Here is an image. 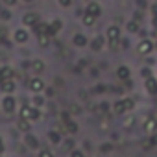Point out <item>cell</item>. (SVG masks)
Returning <instances> with one entry per match:
<instances>
[{"label":"cell","mask_w":157,"mask_h":157,"mask_svg":"<svg viewBox=\"0 0 157 157\" xmlns=\"http://www.w3.org/2000/svg\"><path fill=\"white\" fill-rule=\"evenodd\" d=\"M133 100L131 98H122V100H118L115 105H113V111L117 113V115H124V113H128L129 109H133Z\"/></svg>","instance_id":"obj_1"},{"label":"cell","mask_w":157,"mask_h":157,"mask_svg":"<svg viewBox=\"0 0 157 157\" xmlns=\"http://www.w3.org/2000/svg\"><path fill=\"white\" fill-rule=\"evenodd\" d=\"M105 39H107V43H109V46L113 48L118 41H120V28L118 26H109L107 30H105Z\"/></svg>","instance_id":"obj_2"},{"label":"cell","mask_w":157,"mask_h":157,"mask_svg":"<svg viewBox=\"0 0 157 157\" xmlns=\"http://www.w3.org/2000/svg\"><path fill=\"white\" fill-rule=\"evenodd\" d=\"M153 48H155V43H151L150 39H140V43L137 46V52L142 54V56H148V54H151Z\"/></svg>","instance_id":"obj_3"},{"label":"cell","mask_w":157,"mask_h":157,"mask_svg":"<svg viewBox=\"0 0 157 157\" xmlns=\"http://www.w3.org/2000/svg\"><path fill=\"white\" fill-rule=\"evenodd\" d=\"M28 87H30V91H32V93H35V94L46 89V87H44V82L41 80V78H32V80L28 82Z\"/></svg>","instance_id":"obj_4"},{"label":"cell","mask_w":157,"mask_h":157,"mask_svg":"<svg viewBox=\"0 0 157 157\" xmlns=\"http://www.w3.org/2000/svg\"><path fill=\"white\" fill-rule=\"evenodd\" d=\"M15 98L11 96V94H6L4 98H2V109H4V113H13L15 111Z\"/></svg>","instance_id":"obj_5"},{"label":"cell","mask_w":157,"mask_h":157,"mask_svg":"<svg viewBox=\"0 0 157 157\" xmlns=\"http://www.w3.org/2000/svg\"><path fill=\"white\" fill-rule=\"evenodd\" d=\"M22 24L26 28H33L35 24H39V15L37 13H26V15H22Z\"/></svg>","instance_id":"obj_6"},{"label":"cell","mask_w":157,"mask_h":157,"mask_svg":"<svg viewBox=\"0 0 157 157\" xmlns=\"http://www.w3.org/2000/svg\"><path fill=\"white\" fill-rule=\"evenodd\" d=\"M15 89H17V85H15V82H13V80H4L2 83H0V91L6 93V94H13V93H15Z\"/></svg>","instance_id":"obj_7"},{"label":"cell","mask_w":157,"mask_h":157,"mask_svg":"<svg viewBox=\"0 0 157 157\" xmlns=\"http://www.w3.org/2000/svg\"><path fill=\"white\" fill-rule=\"evenodd\" d=\"M144 87H146V91L150 93V94H157V78H146L144 80Z\"/></svg>","instance_id":"obj_8"},{"label":"cell","mask_w":157,"mask_h":157,"mask_svg":"<svg viewBox=\"0 0 157 157\" xmlns=\"http://www.w3.org/2000/svg\"><path fill=\"white\" fill-rule=\"evenodd\" d=\"M117 76H118V80H122V82H128V80H129V76H131V70H129V67H126V65H120V67L117 68Z\"/></svg>","instance_id":"obj_9"},{"label":"cell","mask_w":157,"mask_h":157,"mask_svg":"<svg viewBox=\"0 0 157 157\" xmlns=\"http://www.w3.org/2000/svg\"><path fill=\"white\" fill-rule=\"evenodd\" d=\"M85 11L91 13V15H94V17H100V15H102V6H100L98 2H89L87 8H85Z\"/></svg>","instance_id":"obj_10"},{"label":"cell","mask_w":157,"mask_h":157,"mask_svg":"<svg viewBox=\"0 0 157 157\" xmlns=\"http://www.w3.org/2000/svg\"><path fill=\"white\" fill-rule=\"evenodd\" d=\"M61 28H63V22H61L59 19H54V21L48 24V35H50V37L56 35L57 32H61Z\"/></svg>","instance_id":"obj_11"},{"label":"cell","mask_w":157,"mask_h":157,"mask_svg":"<svg viewBox=\"0 0 157 157\" xmlns=\"http://www.w3.org/2000/svg\"><path fill=\"white\" fill-rule=\"evenodd\" d=\"M72 44L78 46V48H82V46H87L89 41H87V37H85L83 33H76V35L72 37Z\"/></svg>","instance_id":"obj_12"},{"label":"cell","mask_w":157,"mask_h":157,"mask_svg":"<svg viewBox=\"0 0 157 157\" xmlns=\"http://www.w3.org/2000/svg\"><path fill=\"white\" fill-rule=\"evenodd\" d=\"M13 39H15V43H19V44H24L26 41H28V32L26 30H15V33H13Z\"/></svg>","instance_id":"obj_13"},{"label":"cell","mask_w":157,"mask_h":157,"mask_svg":"<svg viewBox=\"0 0 157 157\" xmlns=\"http://www.w3.org/2000/svg\"><path fill=\"white\" fill-rule=\"evenodd\" d=\"M155 129H157V118H148L144 122V131L146 133H155Z\"/></svg>","instance_id":"obj_14"},{"label":"cell","mask_w":157,"mask_h":157,"mask_svg":"<svg viewBox=\"0 0 157 157\" xmlns=\"http://www.w3.org/2000/svg\"><path fill=\"white\" fill-rule=\"evenodd\" d=\"M96 19H98V17H94V15H91V13H87V11L82 15V22H83V26H94Z\"/></svg>","instance_id":"obj_15"},{"label":"cell","mask_w":157,"mask_h":157,"mask_svg":"<svg viewBox=\"0 0 157 157\" xmlns=\"http://www.w3.org/2000/svg\"><path fill=\"white\" fill-rule=\"evenodd\" d=\"M91 48H93L94 52H100V50L104 48V37H100V35L94 37V39L91 41Z\"/></svg>","instance_id":"obj_16"},{"label":"cell","mask_w":157,"mask_h":157,"mask_svg":"<svg viewBox=\"0 0 157 157\" xmlns=\"http://www.w3.org/2000/svg\"><path fill=\"white\" fill-rule=\"evenodd\" d=\"M33 32H35V35H48V24H44V22H39V24H35L33 26Z\"/></svg>","instance_id":"obj_17"},{"label":"cell","mask_w":157,"mask_h":157,"mask_svg":"<svg viewBox=\"0 0 157 157\" xmlns=\"http://www.w3.org/2000/svg\"><path fill=\"white\" fill-rule=\"evenodd\" d=\"M126 30H128L129 33H139L140 28H139V22H137V21H128V22H126Z\"/></svg>","instance_id":"obj_18"},{"label":"cell","mask_w":157,"mask_h":157,"mask_svg":"<svg viewBox=\"0 0 157 157\" xmlns=\"http://www.w3.org/2000/svg\"><path fill=\"white\" fill-rule=\"evenodd\" d=\"M32 70H33L35 74L43 72V70H44V63H43L41 59H33V61H32Z\"/></svg>","instance_id":"obj_19"},{"label":"cell","mask_w":157,"mask_h":157,"mask_svg":"<svg viewBox=\"0 0 157 157\" xmlns=\"http://www.w3.org/2000/svg\"><path fill=\"white\" fill-rule=\"evenodd\" d=\"M13 68H10V67H4V68H0V76L4 78V80H13Z\"/></svg>","instance_id":"obj_20"},{"label":"cell","mask_w":157,"mask_h":157,"mask_svg":"<svg viewBox=\"0 0 157 157\" xmlns=\"http://www.w3.org/2000/svg\"><path fill=\"white\" fill-rule=\"evenodd\" d=\"M17 126H19V129H21V131H24V133H28V131H30V128H32V126H30V120H28V118H21Z\"/></svg>","instance_id":"obj_21"},{"label":"cell","mask_w":157,"mask_h":157,"mask_svg":"<svg viewBox=\"0 0 157 157\" xmlns=\"http://www.w3.org/2000/svg\"><path fill=\"white\" fill-rule=\"evenodd\" d=\"M32 107H33V105H22V107H21V118H28V120H30Z\"/></svg>","instance_id":"obj_22"},{"label":"cell","mask_w":157,"mask_h":157,"mask_svg":"<svg viewBox=\"0 0 157 157\" xmlns=\"http://www.w3.org/2000/svg\"><path fill=\"white\" fill-rule=\"evenodd\" d=\"M32 104H33V107H43V105H44V96L35 94V96H33V100H32Z\"/></svg>","instance_id":"obj_23"},{"label":"cell","mask_w":157,"mask_h":157,"mask_svg":"<svg viewBox=\"0 0 157 157\" xmlns=\"http://www.w3.org/2000/svg\"><path fill=\"white\" fill-rule=\"evenodd\" d=\"M41 118H43V115H41L39 107H32V115H30V120H32V122H35V120H41Z\"/></svg>","instance_id":"obj_24"},{"label":"cell","mask_w":157,"mask_h":157,"mask_svg":"<svg viewBox=\"0 0 157 157\" xmlns=\"http://www.w3.org/2000/svg\"><path fill=\"white\" fill-rule=\"evenodd\" d=\"M24 139H26V144H28L30 148H39V142H37V140L33 139V135L26 133V137H24Z\"/></svg>","instance_id":"obj_25"},{"label":"cell","mask_w":157,"mask_h":157,"mask_svg":"<svg viewBox=\"0 0 157 157\" xmlns=\"http://www.w3.org/2000/svg\"><path fill=\"white\" fill-rule=\"evenodd\" d=\"M65 126H67V131H68V133H76V131H78V124H76L74 120H67Z\"/></svg>","instance_id":"obj_26"},{"label":"cell","mask_w":157,"mask_h":157,"mask_svg":"<svg viewBox=\"0 0 157 157\" xmlns=\"http://www.w3.org/2000/svg\"><path fill=\"white\" fill-rule=\"evenodd\" d=\"M37 41H39V44L41 46H48V41H50V35H37Z\"/></svg>","instance_id":"obj_27"},{"label":"cell","mask_w":157,"mask_h":157,"mask_svg":"<svg viewBox=\"0 0 157 157\" xmlns=\"http://www.w3.org/2000/svg\"><path fill=\"white\" fill-rule=\"evenodd\" d=\"M151 74H153V72H151V68H150V67H144V68H140V76L144 78V80H146V78H151Z\"/></svg>","instance_id":"obj_28"},{"label":"cell","mask_w":157,"mask_h":157,"mask_svg":"<svg viewBox=\"0 0 157 157\" xmlns=\"http://www.w3.org/2000/svg\"><path fill=\"white\" fill-rule=\"evenodd\" d=\"M48 137H50V140H52V142H59V140H61V137H59L56 131H50V135H48Z\"/></svg>","instance_id":"obj_29"},{"label":"cell","mask_w":157,"mask_h":157,"mask_svg":"<svg viewBox=\"0 0 157 157\" xmlns=\"http://www.w3.org/2000/svg\"><path fill=\"white\" fill-rule=\"evenodd\" d=\"M104 91H105V85H102V83H100V85H96V87L93 89V93H96V94H102Z\"/></svg>","instance_id":"obj_30"},{"label":"cell","mask_w":157,"mask_h":157,"mask_svg":"<svg viewBox=\"0 0 157 157\" xmlns=\"http://www.w3.org/2000/svg\"><path fill=\"white\" fill-rule=\"evenodd\" d=\"M39 157H54V153L50 150H41L39 151Z\"/></svg>","instance_id":"obj_31"},{"label":"cell","mask_w":157,"mask_h":157,"mask_svg":"<svg viewBox=\"0 0 157 157\" xmlns=\"http://www.w3.org/2000/svg\"><path fill=\"white\" fill-rule=\"evenodd\" d=\"M70 157H85V155H83V151H80V150H72V151H70Z\"/></svg>","instance_id":"obj_32"},{"label":"cell","mask_w":157,"mask_h":157,"mask_svg":"<svg viewBox=\"0 0 157 157\" xmlns=\"http://www.w3.org/2000/svg\"><path fill=\"white\" fill-rule=\"evenodd\" d=\"M0 17H2V19H4V21H10V19H11V13H10V11H8V10H4V11H2V13H0Z\"/></svg>","instance_id":"obj_33"},{"label":"cell","mask_w":157,"mask_h":157,"mask_svg":"<svg viewBox=\"0 0 157 157\" xmlns=\"http://www.w3.org/2000/svg\"><path fill=\"white\" fill-rule=\"evenodd\" d=\"M6 35H8L6 28H0V43H4V41H6Z\"/></svg>","instance_id":"obj_34"},{"label":"cell","mask_w":157,"mask_h":157,"mask_svg":"<svg viewBox=\"0 0 157 157\" xmlns=\"http://www.w3.org/2000/svg\"><path fill=\"white\" fill-rule=\"evenodd\" d=\"M59 2V6H63V8H68L70 4H72V0H57Z\"/></svg>","instance_id":"obj_35"},{"label":"cell","mask_w":157,"mask_h":157,"mask_svg":"<svg viewBox=\"0 0 157 157\" xmlns=\"http://www.w3.org/2000/svg\"><path fill=\"white\" fill-rule=\"evenodd\" d=\"M133 122H135V118H133V117H129V120H126V122H124V128H131V126H133Z\"/></svg>","instance_id":"obj_36"},{"label":"cell","mask_w":157,"mask_h":157,"mask_svg":"<svg viewBox=\"0 0 157 157\" xmlns=\"http://www.w3.org/2000/svg\"><path fill=\"white\" fill-rule=\"evenodd\" d=\"M65 146H67V148H74V140H72V139H67V140H65Z\"/></svg>","instance_id":"obj_37"},{"label":"cell","mask_w":157,"mask_h":157,"mask_svg":"<svg viewBox=\"0 0 157 157\" xmlns=\"http://www.w3.org/2000/svg\"><path fill=\"white\" fill-rule=\"evenodd\" d=\"M107 109H109V105H107V102H104V104L100 105V111H102V113H105Z\"/></svg>","instance_id":"obj_38"},{"label":"cell","mask_w":157,"mask_h":157,"mask_svg":"<svg viewBox=\"0 0 157 157\" xmlns=\"http://www.w3.org/2000/svg\"><path fill=\"white\" fill-rule=\"evenodd\" d=\"M151 144H153V146H157V131H155V133H151Z\"/></svg>","instance_id":"obj_39"},{"label":"cell","mask_w":157,"mask_h":157,"mask_svg":"<svg viewBox=\"0 0 157 157\" xmlns=\"http://www.w3.org/2000/svg\"><path fill=\"white\" fill-rule=\"evenodd\" d=\"M4 4H6V6H15L17 0H4Z\"/></svg>","instance_id":"obj_40"},{"label":"cell","mask_w":157,"mask_h":157,"mask_svg":"<svg viewBox=\"0 0 157 157\" xmlns=\"http://www.w3.org/2000/svg\"><path fill=\"white\" fill-rule=\"evenodd\" d=\"M111 150V144H102V151H109Z\"/></svg>","instance_id":"obj_41"},{"label":"cell","mask_w":157,"mask_h":157,"mask_svg":"<svg viewBox=\"0 0 157 157\" xmlns=\"http://www.w3.org/2000/svg\"><path fill=\"white\" fill-rule=\"evenodd\" d=\"M151 26L157 30V15H153V19H151Z\"/></svg>","instance_id":"obj_42"},{"label":"cell","mask_w":157,"mask_h":157,"mask_svg":"<svg viewBox=\"0 0 157 157\" xmlns=\"http://www.w3.org/2000/svg\"><path fill=\"white\" fill-rule=\"evenodd\" d=\"M128 46H129V41H128V39H124V41H122V48H128Z\"/></svg>","instance_id":"obj_43"},{"label":"cell","mask_w":157,"mask_h":157,"mask_svg":"<svg viewBox=\"0 0 157 157\" xmlns=\"http://www.w3.org/2000/svg\"><path fill=\"white\" fill-rule=\"evenodd\" d=\"M151 13H153V15H157V2L151 6Z\"/></svg>","instance_id":"obj_44"},{"label":"cell","mask_w":157,"mask_h":157,"mask_svg":"<svg viewBox=\"0 0 157 157\" xmlns=\"http://www.w3.org/2000/svg\"><path fill=\"white\" fill-rule=\"evenodd\" d=\"M4 151V144H2V140H0V153Z\"/></svg>","instance_id":"obj_45"},{"label":"cell","mask_w":157,"mask_h":157,"mask_svg":"<svg viewBox=\"0 0 157 157\" xmlns=\"http://www.w3.org/2000/svg\"><path fill=\"white\" fill-rule=\"evenodd\" d=\"M22 2H26V4H30V2H33V0H22Z\"/></svg>","instance_id":"obj_46"},{"label":"cell","mask_w":157,"mask_h":157,"mask_svg":"<svg viewBox=\"0 0 157 157\" xmlns=\"http://www.w3.org/2000/svg\"><path fill=\"white\" fill-rule=\"evenodd\" d=\"M155 48H157V43H155Z\"/></svg>","instance_id":"obj_47"}]
</instances>
